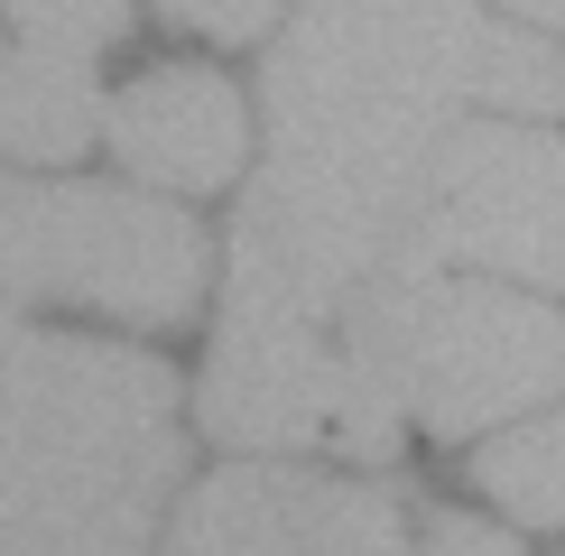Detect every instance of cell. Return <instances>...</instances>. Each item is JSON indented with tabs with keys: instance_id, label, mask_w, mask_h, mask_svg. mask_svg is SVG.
<instances>
[{
	"instance_id": "8992f818",
	"label": "cell",
	"mask_w": 565,
	"mask_h": 556,
	"mask_svg": "<svg viewBox=\"0 0 565 556\" xmlns=\"http://www.w3.org/2000/svg\"><path fill=\"white\" fill-rule=\"evenodd\" d=\"M417 260L501 269L565 297V130L547 121H445L417 177Z\"/></svg>"
},
{
	"instance_id": "52a82bcc",
	"label": "cell",
	"mask_w": 565,
	"mask_h": 556,
	"mask_svg": "<svg viewBox=\"0 0 565 556\" xmlns=\"http://www.w3.org/2000/svg\"><path fill=\"white\" fill-rule=\"evenodd\" d=\"M158 556H417V538L398 492H381V482L232 463V473L185 492Z\"/></svg>"
},
{
	"instance_id": "7c38bea8",
	"label": "cell",
	"mask_w": 565,
	"mask_h": 556,
	"mask_svg": "<svg viewBox=\"0 0 565 556\" xmlns=\"http://www.w3.org/2000/svg\"><path fill=\"white\" fill-rule=\"evenodd\" d=\"M417 556H529L510 528L473 520V510H427V528H417Z\"/></svg>"
},
{
	"instance_id": "3957f363",
	"label": "cell",
	"mask_w": 565,
	"mask_h": 556,
	"mask_svg": "<svg viewBox=\"0 0 565 556\" xmlns=\"http://www.w3.org/2000/svg\"><path fill=\"white\" fill-rule=\"evenodd\" d=\"M214 250L185 204L130 185L0 177V324L29 307H93L121 324H185L204 307Z\"/></svg>"
},
{
	"instance_id": "6da1fadb",
	"label": "cell",
	"mask_w": 565,
	"mask_h": 556,
	"mask_svg": "<svg viewBox=\"0 0 565 556\" xmlns=\"http://www.w3.org/2000/svg\"><path fill=\"white\" fill-rule=\"evenodd\" d=\"M185 473L177 371L0 324V556H149Z\"/></svg>"
},
{
	"instance_id": "277c9868",
	"label": "cell",
	"mask_w": 565,
	"mask_h": 556,
	"mask_svg": "<svg viewBox=\"0 0 565 556\" xmlns=\"http://www.w3.org/2000/svg\"><path fill=\"white\" fill-rule=\"evenodd\" d=\"M288 38L390 93H427V103L463 111H529V121L565 111V56L491 0H306Z\"/></svg>"
},
{
	"instance_id": "8fae6325",
	"label": "cell",
	"mask_w": 565,
	"mask_h": 556,
	"mask_svg": "<svg viewBox=\"0 0 565 556\" xmlns=\"http://www.w3.org/2000/svg\"><path fill=\"white\" fill-rule=\"evenodd\" d=\"M158 19H177V29H195V38H269V19H278V0H158Z\"/></svg>"
},
{
	"instance_id": "9c48e42d",
	"label": "cell",
	"mask_w": 565,
	"mask_h": 556,
	"mask_svg": "<svg viewBox=\"0 0 565 556\" xmlns=\"http://www.w3.org/2000/svg\"><path fill=\"white\" fill-rule=\"evenodd\" d=\"M103 84H93V46L65 38H19L0 46V149L38 158V168H65L103 139Z\"/></svg>"
},
{
	"instance_id": "4fadbf2b",
	"label": "cell",
	"mask_w": 565,
	"mask_h": 556,
	"mask_svg": "<svg viewBox=\"0 0 565 556\" xmlns=\"http://www.w3.org/2000/svg\"><path fill=\"white\" fill-rule=\"evenodd\" d=\"M491 10H510V19H529V29H565V0H491Z\"/></svg>"
},
{
	"instance_id": "ba28073f",
	"label": "cell",
	"mask_w": 565,
	"mask_h": 556,
	"mask_svg": "<svg viewBox=\"0 0 565 556\" xmlns=\"http://www.w3.org/2000/svg\"><path fill=\"white\" fill-rule=\"evenodd\" d=\"M103 139H111V158H121L139 185H158V195H214V185H232V168H242L250 121H242V93L223 75H204V65H158V75L111 93Z\"/></svg>"
},
{
	"instance_id": "30bf717a",
	"label": "cell",
	"mask_w": 565,
	"mask_h": 556,
	"mask_svg": "<svg viewBox=\"0 0 565 556\" xmlns=\"http://www.w3.org/2000/svg\"><path fill=\"white\" fill-rule=\"evenodd\" d=\"M0 10H10L19 38H65V46H93V56L130 29V0H0Z\"/></svg>"
},
{
	"instance_id": "5b68a950",
	"label": "cell",
	"mask_w": 565,
	"mask_h": 556,
	"mask_svg": "<svg viewBox=\"0 0 565 556\" xmlns=\"http://www.w3.org/2000/svg\"><path fill=\"white\" fill-rule=\"evenodd\" d=\"M204 436L242 455H334V463H390L398 455V399L343 353L334 324H269L223 316L204 362Z\"/></svg>"
},
{
	"instance_id": "7a4b0ae2",
	"label": "cell",
	"mask_w": 565,
	"mask_h": 556,
	"mask_svg": "<svg viewBox=\"0 0 565 556\" xmlns=\"http://www.w3.org/2000/svg\"><path fill=\"white\" fill-rule=\"evenodd\" d=\"M334 334L398 399V417L445 446L565 399V316L529 297V278L510 288L455 269H390L334 316Z\"/></svg>"
}]
</instances>
